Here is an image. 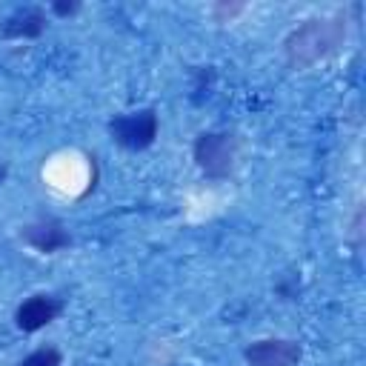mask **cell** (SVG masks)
<instances>
[{"mask_svg": "<svg viewBox=\"0 0 366 366\" xmlns=\"http://www.w3.org/2000/svg\"><path fill=\"white\" fill-rule=\"evenodd\" d=\"M240 11H243V3H234V6L220 3V6H214V17H217V20H223V17H234V14H240Z\"/></svg>", "mask_w": 366, "mask_h": 366, "instance_id": "10", "label": "cell"}, {"mask_svg": "<svg viewBox=\"0 0 366 366\" xmlns=\"http://www.w3.org/2000/svg\"><path fill=\"white\" fill-rule=\"evenodd\" d=\"M300 355V343L289 337H260L243 349L246 366H297Z\"/></svg>", "mask_w": 366, "mask_h": 366, "instance_id": "4", "label": "cell"}, {"mask_svg": "<svg viewBox=\"0 0 366 366\" xmlns=\"http://www.w3.org/2000/svg\"><path fill=\"white\" fill-rule=\"evenodd\" d=\"M20 240L26 246H31L34 252H40V254H54V252H60L71 243V234H69V229L63 226L60 217L46 214V217H37V220L26 223L20 229Z\"/></svg>", "mask_w": 366, "mask_h": 366, "instance_id": "5", "label": "cell"}, {"mask_svg": "<svg viewBox=\"0 0 366 366\" xmlns=\"http://www.w3.org/2000/svg\"><path fill=\"white\" fill-rule=\"evenodd\" d=\"M51 11L60 14V17H71V14L80 11V3H77V0H69V3H66V0H54V3H51Z\"/></svg>", "mask_w": 366, "mask_h": 366, "instance_id": "9", "label": "cell"}, {"mask_svg": "<svg viewBox=\"0 0 366 366\" xmlns=\"http://www.w3.org/2000/svg\"><path fill=\"white\" fill-rule=\"evenodd\" d=\"M17 366H63V355L54 346H40V349L29 352Z\"/></svg>", "mask_w": 366, "mask_h": 366, "instance_id": "8", "label": "cell"}, {"mask_svg": "<svg viewBox=\"0 0 366 366\" xmlns=\"http://www.w3.org/2000/svg\"><path fill=\"white\" fill-rule=\"evenodd\" d=\"M6 174H9V169H6V166H0V186H3V180H6Z\"/></svg>", "mask_w": 366, "mask_h": 366, "instance_id": "11", "label": "cell"}, {"mask_svg": "<svg viewBox=\"0 0 366 366\" xmlns=\"http://www.w3.org/2000/svg\"><path fill=\"white\" fill-rule=\"evenodd\" d=\"M43 31H46V11L37 6L17 9L0 23V37L6 40H37Z\"/></svg>", "mask_w": 366, "mask_h": 366, "instance_id": "7", "label": "cell"}, {"mask_svg": "<svg viewBox=\"0 0 366 366\" xmlns=\"http://www.w3.org/2000/svg\"><path fill=\"white\" fill-rule=\"evenodd\" d=\"M240 140L232 132H200L192 146V157L203 177L209 180H226L234 174L237 166Z\"/></svg>", "mask_w": 366, "mask_h": 366, "instance_id": "2", "label": "cell"}, {"mask_svg": "<svg viewBox=\"0 0 366 366\" xmlns=\"http://www.w3.org/2000/svg\"><path fill=\"white\" fill-rule=\"evenodd\" d=\"M106 129H109V137L120 149H126V152H143V149H149L157 140L160 120H157V112L149 106V109L114 114Z\"/></svg>", "mask_w": 366, "mask_h": 366, "instance_id": "3", "label": "cell"}, {"mask_svg": "<svg viewBox=\"0 0 366 366\" xmlns=\"http://www.w3.org/2000/svg\"><path fill=\"white\" fill-rule=\"evenodd\" d=\"M60 315H63V300L54 297V295L40 292V295L26 297V300L14 309V326H17L20 332H26V335H34V332H40L43 326H49L51 320H57Z\"/></svg>", "mask_w": 366, "mask_h": 366, "instance_id": "6", "label": "cell"}, {"mask_svg": "<svg viewBox=\"0 0 366 366\" xmlns=\"http://www.w3.org/2000/svg\"><path fill=\"white\" fill-rule=\"evenodd\" d=\"M346 40V17H312L283 40V57L289 69L300 71L337 51Z\"/></svg>", "mask_w": 366, "mask_h": 366, "instance_id": "1", "label": "cell"}]
</instances>
